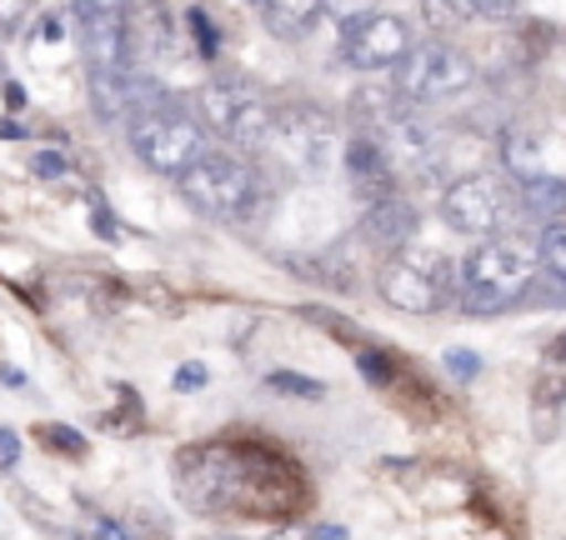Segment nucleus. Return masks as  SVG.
I'll return each instance as SVG.
<instances>
[{"label": "nucleus", "instance_id": "nucleus-1", "mask_svg": "<svg viewBox=\"0 0 566 540\" xmlns=\"http://www.w3.org/2000/svg\"><path fill=\"white\" fill-rule=\"evenodd\" d=\"M542 276V255L526 235H486L471 245V255L457 265V306L461 316H502L522 306Z\"/></svg>", "mask_w": 566, "mask_h": 540}, {"label": "nucleus", "instance_id": "nucleus-2", "mask_svg": "<svg viewBox=\"0 0 566 540\" xmlns=\"http://www.w3.org/2000/svg\"><path fill=\"white\" fill-rule=\"evenodd\" d=\"M176 191L191 211H201L206 221H221V225H251L266 205V180L261 170L251 166L247 156H235V150H211L201 156L181 180H176Z\"/></svg>", "mask_w": 566, "mask_h": 540}, {"label": "nucleus", "instance_id": "nucleus-3", "mask_svg": "<svg viewBox=\"0 0 566 540\" xmlns=\"http://www.w3.org/2000/svg\"><path fill=\"white\" fill-rule=\"evenodd\" d=\"M126 140L140 166L156 170V176H176V180L201 156H211V130L201 126V116L186 106H171V100H156L140 116H130Z\"/></svg>", "mask_w": 566, "mask_h": 540}, {"label": "nucleus", "instance_id": "nucleus-4", "mask_svg": "<svg viewBox=\"0 0 566 540\" xmlns=\"http://www.w3.org/2000/svg\"><path fill=\"white\" fill-rule=\"evenodd\" d=\"M376 296L391 310H411V316H437L457 300V265L431 245H401L386 255L376 271Z\"/></svg>", "mask_w": 566, "mask_h": 540}, {"label": "nucleus", "instance_id": "nucleus-5", "mask_svg": "<svg viewBox=\"0 0 566 540\" xmlns=\"http://www.w3.org/2000/svg\"><path fill=\"white\" fill-rule=\"evenodd\" d=\"M196 116L211 136L231 140L235 150H266L276 130V106L251 81H206L196 91Z\"/></svg>", "mask_w": 566, "mask_h": 540}, {"label": "nucleus", "instance_id": "nucleus-6", "mask_svg": "<svg viewBox=\"0 0 566 540\" xmlns=\"http://www.w3.org/2000/svg\"><path fill=\"white\" fill-rule=\"evenodd\" d=\"M522 211L516 191L502 176H486V170H471V176H457L441 191V221L447 231L471 235V241H486V235H506V221Z\"/></svg>", "mask_w": 566, "mask_h": 540}, {"label": "nucleus", "instance_id": "nucleus-7", "mask_svg": "<svg viewBox=\"0 0 566 540\" xmlns=\"http://www.w3.org/2000/svg\"><path fill=\"white\" fill-rule=\"evenodd\" d=\"M266 150H276L286 170L316 180L342 160L346 146H342V126H336V116H326L321 106H281Z\"/></svg>", "mask_w": 566, "mask_h": 540}, {"label": "nucleus", "instance_id": "nucleus-8", "mask_svg": "<svg viewBox=\"0 0 566 540\" xmlns=\"http://www.w3.org/2000/svg\"><path fill=\"white\" fill-rule=\"evenodd\" d=\"M391 85L401 91V100L431 106V100H451L461 91H471L476 85V65L451 41H417L407 61L391 71Z\"/></svg>", "mask_w": 566, "mask_h": 540}, {"label": "nucleus", "instance_id": "nucleus-9", "mask_svg": "<svg viewBox=\"0 0 566 540\" xmlns=\"http://www.w3.org/2000/svg\"><path fill=\"white\" fill-rule=\"evenodd\" d=\"M81 51H86L91 75L140 71L136 51H130V31H126L120 0H81Z\"/></svg>", "mask_w": 566, "mask_h": 540}, {"label": "nucleus", "instance_id": "nucleus-10", "mask_svg": "<svg viewBox=\"0 0 566 540\" xmlns=\"http://www.w3.org/2000/svg\"><path fill=\"white\" fill-rule=\"evenodd\" d=\"M411 45H417L411 21L407 15H386V11L346 25V35H342V55L356 71H396L411 55Z\"/></svg>", "mask_w": 566, "mask_h": 540}, {"label": "nucleus", "instance_id": "nucleus-11", "mask_svg": "<svg viewBox=\"0 0 566 540\" xmlns=\"http://www.w3.org/2000/svg\"><path fill=\"white\" fill-rule=\"evenodd\" d=\"M502 166L512 170L516 186H536V180H562V186H566V136L532 130V126L506 130Z\"/></svg>", "mask_w": 566, "mask_h": 540}, {"label": "nucleus", "instance_id": "nucleus-12", "mask_svg": "<svg viewBox=\"0 0 566 540\" xmlns=\"http://www.w3.org/2000/svg\"><path fill=\"white\" fill-rule=\"evenodd\" d=\"M342 170H346V180H352V191L361 205H381V201H391V195H401V170L391 166V156H386L371 136L346 140Z\"/></svg>", "mask_w": 566, "mask_h": 540}, {"label": "nucleus", "instance_id": "nucleus-13", "mask_svg": "<svg viewBox=\"0 0 566 540\" xmlns=\"http://www.w3.org/2000/svg\"><path fill=\"white\" fill-rule=\"evenodd\" d=\"M371 140L386 150V156H391V166L401 170V176H427V170L441 160L437 130H431L427 120L407 116V110H401V116H396V120H386V126L376 130Z\"/></svg>", "mask_w": 566, "mask_h": 540}, {"label": "nucleus", "instance_id": "nucleus-14", "mask_svg": "<svg viewBox=\"0 0 566 540\" xmlns=\"http://www.w3.org/2000/svg\"><path fill=\"white\" fill-rule=\"evenodd\" d=\"M356 231H361V245L381 251V261H386V255H396L401 245H411V231H417V205L401 201V195H391V201H381V205H366V215H361Z\"/></svg>", "mask_w": 566, "mask_h": 540}, {"label": "nucleus", "instance_id": "nucleus-15", "mask_svg": "<svg viewBox=\"0 0 566 540\" xmlns=\"http://www.w3.org/2000/svg\"><path fill=\"white\" fill-rule=\"evenodd\" d=\"M120 11H126L136 65L156 61V55L171 45V11H166V0H120Z\"/></svg>", "mask_w": 566, "mask_h": 540}, {"label": "nucleus", "instance_id": "nucleus-16", "mask_svg": "<svg viewBox=\"0 0 566 540\" xmlns=\"http://www.w3.org/2000/svg\"><path fill=\"white\" fill-rule=\"evenodd\" d=\"M536 255H542V276H536L526 300H566V221L542 225Z\"/></svg>", "mask_w": 566, "mask_h": 540}, {"label": "nucleus", "instance_id": "nucleus-17", "mask_svg": "<svg viewBox=\"0 0 566 540\" xmlns=\"http://www.w3.org/2000/svg\"><path fill=\"white\" fill-rule=\"evenodd\" d=\"M256 6H261L266 31L271 35H286V41L306 35L311 25H316V15H326V0H256Z\"/></svg>", "mask_w": 566, "mask_h": 540}, {"label": "nucleus", "instance_id": "nucleus-18", "mask_svg": "<svg viewBox=\"0 0 566 540\" xmlns=\"http://www.w3.org/2000/svg\"><path fill=\"white\" fill-rule=\"evenodd\" d=\"M352 116H356V126H361V136H376L386 120L401 116V91H396L391 81L386 85H361V91L352 96Z\"/></svg>", "mask_w": 566, "mask_h": 540}, {"label": "nucleus", "instance_id": "nucleus-19", "mask_svg": "<svg viewBox=\"0 0 566 540\" xmlns=\"http://www.w3.org/2000/svg\"><path fill=\"white\" fill-rule=\"evenodd\" d=\"M562 411H566V375L546 371L542 381H536V395H532V415H536V435H542V441H552L556 435Z\"/></svg>", "mask_w": 566, "mask_h": 540}, {"label": "nucleus", "instance_id": "nucleus-20", "mask_svg": "<svg viewBox=\"0 0 566 540\" xmlns=\"http://www.w3.org/2000/svg\"><path fill=\"white\" fill-rule=\"evenodd\" d=\"M266 385L276 395H296V401H321V395H326V381H316V375H301V371H271Z\"/></svg>", "mask_w": 566, "mask_h": 540}, {"label": "nucleus", "instance_id": "nucleus-21", "mask_svg": "<svg viewBox=\"0 0 566 540\" xmlns=\"http://www.w3.org/2000/svg\"><path fill=\"white\" fill-rule=\"evenodd\" d=\"M81 536L86 540H130V530L120 526L116 516H106V510H86V516H81Z\"/></svg>", "mask_w": 566, "mask_h": 540}, {"label": "nucleus", "instance_id": "nucleus-22", "mask_svg": "<svg viewBox=\"0 0 566 540\" xmlns=\"http://www.w3.org/2000/svg\"><path fill=\"white\" fill-rule=\"evenodd\" d=\"M41 445H51L61 456H86V441H81L71 425H41Z\"/></svg>", "mask_w": 566, "mask_h": 540}, {"label": "nucleus", "instance_id": "nucleus-23", "mask_svg": "<svg viewBox=\"0 0 566 540\" xmlns=\"http://www.w3.org/2000/svg\"><path fill=\"white\" fill-rule=\"evenodd\" d=\"M326 15H336L342 25H356L366 15H376V0H326Z\"/></svg>", "mask_w": 566, "mask_h": 540}, {"label": "nucleus", "instance_id": "nucleus-24", "mask_svg": "<svg viewBox=\"0 0 566 540\" xmlns=\"http://www.w3.org/2000/svg\"><path fill=\"white\" fill-rule=\"evenodd\" d=\"M467 6V15L471 21H506V15H516V0H461Z\"/></svg>", "mask_w": 566, "mask_h": 540}, {"label": "nucleus", "instance_id": "nucleus-25", "mask_svg": "<svg viewBox=\"0 0 566 540\" xmlns=\"http://www.w3.org/2000/svg\"><path fill=\"white\" fill-rule=\"evenodd\" d=\"M206 381H211V371H206L201 360H186L181 371H176V391H186V395H191V391H201Z\"/></svg>", "mask_w": 566, "mask_h": 540}, {"label": "nucleus", "instance_id": "nucleus-26", "mask_svg": "<svg viewBox=\"0 0 566 540\" xmlns=\"http://www.w3.org/2000/svg\"><path fill=\"white\" fill-rule=\"evenodd\" d=\"M356 360H361V371L371 375L376 385H386V381H391V366H386V360L376 356V350H356Z\"/></svg>", "mask_w": 566, "mask_h": 540}, {"label": "nucleus", "instance_id": "nucleus-27", "mask_svg": "<svg viewBox=\"0 0 566 540\" xmlns=\"http://www.w3.org/2000/svg\"><path fill=\"white\" fill-rule=\"evenodd\" d=\"M15 466H21V435L0 431V470H15Z\"/></svg>", "mask_w": 566, "mask_h": 540}, {"label": "nucleus", "instance_id": "nucleus-28", "mask_svg": "<svg viewBox=\"0 0 566 540\" xmlns=\"http://www.w3.org/2000/svg\"><path fill=\"white\" fill-rule=\"evenodd\" d=\"M447 366H451V375H457V381H471V375L481 371V360H476V356H467V350H451Z\"/></svg>", "mask_w": 566, "mask_h": 540}, {"label": "nucleus", "instance_id": "nucleus-29", "mask_svg": "<svg viewBox=\"0 0 566 540\" xmlns=\"http://www.w3.org/2000/svg\"><path fill=\"white\" fill-rule=\"evenodd\" d=\"M191 31H196V45H201L206 55H216V31H211V21H206V11H191Z\"/></svg>", "mask_w": 566, "mask_h": 540}, {"label": "nucleus", "instance_id": "nucleus-30", "mask_svg": "<svg viewBox=\"0 0 566 540\" xmlns=\"http://www.w3.org/2000/svg\"><path fill=\"white\" fill-rule=\"evenodd\" d=\"M31 170H35V176H61L65 160L51 156V150H35V156H31Z\"/></svg>", "mask_w": 566, "mask_h": 540}, {"label": "nucleus", "instance_id": "nucleus-31", "mask_svg": "<svg viewBox=\"0 0 566 540\" xmlns=\"http://www.w3.org/2000/svg\"><path fill=\"white\" fill-rule=\"evenodd\" d=\"M546 360H552V366H566V330L552 340V346H546Z\"/></svg>", "mask_w": 566, "mask_h": 540}, {"label": "nucleus", "instance_id": "nucleus-32", "mask_svg": "<svg viewBox=\"0 0 566 540\" xmlns=\"http://www.w3.org/2000/svg\"><path fill=\"white\" fill-rule=\"evenodd\" d=\"M311 540H346V530H342V526H321Z\"/></svg>", "mask_w": 566, "mask_h": 540}]
</instances>
